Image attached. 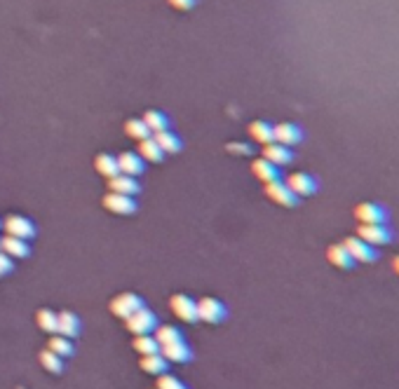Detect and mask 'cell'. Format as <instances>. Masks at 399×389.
Listing matches in <instances>:
<instances>
[{
    "instance_id": "30",
    "label": "cell",
    "mask_w": 399,
    "mask_h": 389,
    "mask_svg": "<svg viewBox=\"0 0 399 389\" xmlns=\"http://www.w3.org/2000/svg\"><path fill=\"white\" fill-rule=\"evenodd\" d=\"M125 132H127V136H130V139H137V141L150 139V129L146 127V123H143V120H127Z\"/></svg>"
},
{
    "instance_id": "5",
    "label": "cell",
    "mask_w": 399,
    "mask_h": 389,
    "mask_svg": "<svg viewBox=\"0 0 399 389\" xmlns=\"http://www.w3.org/2000/svg\"><path fill=\"white\" fill-rule=\"evenodd\" d=\"M3 228L10 237H17L24 242L36 237V225L31 223L26 216H7L3 221Z\"/></svg>"
},
{
    "instance_id": "32",
    "label": "cell",
    "mask_w": 399,
    "mask_h": 389,
    "mask_svg": "<svg viewBox=\"0 0 399 389\" xmlns=\"http://www.w3.org/2000/svg\"><path fill=\"white\" fill-rule=\"evenodd\" d=\"M40 363H43V368L47 370V373H54V375H59V373L63 370V363H61V359L54 352H50V350H43L40 352Z\"/></svg>"
},
{
    "instance_id": "22",
    "label": "cell",
    "mask_w": 399,
    "mask_h": 389,
    "mask_svg": "<svg viewBox=\"0 0 399 389\" xmlns=\"http://www.w3.org/2000/svg\"><path fill=\"white\" fill-rule=\"evenodd\" d=\"M153 141L157 143V148L162 152H179L181 150V139L174 132H160V134H153Z\"/></svg>"
},
{
    "instance_id": "21",
    "label": "cell",
    "mask_w": 399,
    "mask_h": 389,
    "mask_svg": "<svg viewBox=\"0 0 399 389\" xmlns=\"http://www.w3.org/2000/svg\"><path fill=\"white\" fill-rule=\"evenodd\" d=\"M167 366H170V361H167L162 354L141 356V370L148 373V375H165Z\"/></svg>"
},
{
    "instance_id": "12",
    "label": "cell",
    "mask_w": 399,
    "mask_h": 389,
    "mask_svg": "<svg viewBox=\"0 0 399 389\" xmlns=\"http://www.w3.org/2000/svg\"><path fill=\"white\" fill-rule=\"evenodd\" d=\"M303 139V132L299 125L294 123H282V125H275L273 127V141L279 145H286V148H291V145L301 143Z\"/></svg>"
},
{
    "instance_id": "25",
    "label": "cell",
    "mask_w": 399,
    "mask_h": 389,
    "mask_svg": "<svg viewBox=\"0 0 399 389\" xmlns=\"http://www.w3.org/2000/svg\"><path fill=\"white\" fill-rule=\"evenodd\" d=\"M94 167H97V172L101 176L106 178H113L118 176V160L113 155H108V152H101V155H97V160H94Z\"/></svg>"
},
{
    "instance_id": "38",
    "label": "cell",
    "mask_w": 399,
    "mask_h": 389,
    "mask_svg": "<svg viewBox=\"0 0 399 389\" xmlns=\"http://www.w3.org/2000/svg\"><path fill=\"white\" fill-rule=\"evenodd\" d=\"M0 228H3V221H0Z\"/></svg>"
},
{
    "instance_id": "11",
    "label": "cell",
    "mask_w": 399,
    "mask_h": 389,
    "mask_svg": "<svg viewBox=\"0 0 399 389\" xmlns=\"http://www.w3.org/2000/svg\"><path fill=\"white\" fill-rule=\"evenodd\" d=\"M266 197L270 202H275V204H279V207H296L299 204V197L286 188L282 181L266 183Z\"/></svg>"
},
{
    "instance_id": "28",
    "label": "cell",
    "mask_w": 399,
    "mask_h": 389,
    "mask_svg": "<svg viewBox=\"0 0 399 389\" xmlns=\"http://www.w3.org/2000/svg\"><path fill=\"white\" fill-rule=\"evenodd\" d=\"M153 338H155V343H157L160 347L172 345V343H179V340H183L181 331H179L177 326H157Z\"/></svg>"
},
{
    "instance_id": "14",
    "label": "cell",
    "mask_w": 399,
    "mask_h": 389,
    "mask_svg": "<svg viewBox=\"0 0 399 389\" xmlns=\"http://www.w3.org/2000/svg\"><path fill=\"white\" fill-rule=\"evenodd\" d=\"M118 160V172L125 176H139L143 172V160L139 152H120Z\"/></svg>"
},
{
    "instance_id": "4",
    "label": "cell",
    "mask_w": 399,
    "mask_h": 389,
    "mask_svg": "<svg viewBox=\"0 0 399 389\" xmlns=\"http://www.w3.org/2000/svg\"><path fill=\"white\" fill-rule=\"evenodd\" d=\"M357 237L371 247H385L393 242V230L388 225H359Z\"/></svg>"
},
{
    "instance_id": "26",
    "label": "cell",
    "mask_w": 399,
    "mask_h": 389,
    "mask_svg": "<svg viewBox=\"0 0 399 389\" xmlns=\"http://www.w3.org/2000/svg\"><path fill=\"white\" fill-rule=\"evenodd\" d=\"M139 157L146 162H160L165 157V152L157 148V143L153 141V136H150V139L139 141Z\"/></svg>"
},
{
    "instance_id": "10",
    "label": "cell",
    "mask_w": 399,
    "mask_h": 389,
    "mask_svg": "<svg viewBox=\"0 0 399 389\" xmlns=\"http://www.w3.org/2000/svg\"><path fill=\"white\" fill-rule=\"evenodd\" d=\"M170 307H172V312L177 314L181 321H186V323L197 321V310H195V301H193V298H188V296H183V294H177V296L170 298Z\"/></svg>"
},
{
    "instance_id": "20",
    "label": "cell",
    "mask_w": 399,
    "mask_h": 389,
    "mask_svg": "<svg viewBox=\"0 0 399 389\" xmlns=\"http://www.w3.org/2000/svg\"><path fill=\"white\" fill-rule=\"evenodd\" d=\"M252 174L259 178L261 183H273V181H279V169L275 165H270L268 160H254L252 165Z\"/></svg>"
},
{
    "instance_id": "39",
    "label": "cell",
    "mask_w": 399,
    "mask_h": 389,
    "mask_svg": "<svg viewBox=\"0 0 399 389\" xmlns=\"http://www.w3.org/2000/svg\"><path fill=\"white\" fill-rule=\"evenodd\" d=\"M19 389H24V387H19Z\"/></svg>"
},
{
    "instance_id": "3",
    "label": "cell",
    "mask_w": 399,
    "mask_h": 389,
    "mask_svg": "<svg viewBox=\"0 0 399 389\" xmlns=\"http://www.w3.org/2000/svg\"><path fill=\"white\" fill-rule=\"evenodd\" d=\"M355 218L359 221V225H385L388 212L385 207L376 204V202H362L355 209Z\"/></svg>"
},
{
    "instance_id": "18",
    "label": "cell",
    "mask_w": 399,
    "mask_h": 389,
    "mask_svg": "<svg viewBox=\"0 0 399 389\" xmlns=\"http://www.w3.org/2000/svg\"><path fill=\"white\" fill-rule=\"evenodd\" d=\"M0 251H3L5 256H10V258H26L31 249H28V244L24 239H17V237L5 234V237L0 239Z\"/></svg>"
},
{
    "instance_id": "16",
    "label": "cell",
    "mask_w": 399,
    "mask_h": 389,
    "mask_svg": "<svg viewBox=\"0 0 399 389\" xmlns=\"http://www.w3.org/2000/svg\"><path fill=\"white\" fill-rule=\"evenodd\" d=\"M57 333L68 338V340L80 333V319L73 312H59L57 314Z\"/></svg>"
},
{
    "instance_id": "37",
    "label": "cell",
    "mask_w": 399,
    "mask_h": 389,
    "mask_svg": "<svg viewBox=\"0 0 399 389\" xmlns=\"http://www.w3.org/2000/svg\"><path fill=\"white\" fill-rule=\"evenodd\" d=\"M393 267H395V272L399 274V256H395V258H393Z\"/></svg>"
},
{
    "instance_id": "29",
    "label": "cell",
    "mask_w": 399,
    "mask_h": 389,
    "mask_svg": "<svg viewBox=\"0 0 399 389\" xmlns=\"http://www.w3.org/2000/svg\"><path fill=\"white\" fill-rule=\"evenodd\" d=\"M134 350L141 356H150V354H160V345L155 343L153 336H137L134 338Z\"/></svg>"
},
{
    "instance_id": "31",
    "label": "cell",
    "mask_w": 399,
    "mask_h": 389,
    "mask_svg": "<svg viewBox=\"0 0 399 389\" xmlns=\"http://www.w3.org/2000/svg\"><path fill=\"white\" fill-rule=\"evenodd\" d=\"M36 321H38L40 328L47 331V333H57V312H52V310H47V307H43V310H38Z\"/></svg>"
},
{
    "instance_id": "2",
    "label": "cell",
    "mask_w": 399,
    "mask_h": 389,
    "mask_svg": "<svg viewBox=\"0 0 399 389\" xmlns=\"http://www.w3.org/2000/svg\"><path fill=\"white\" fill-rule=\"evenodd\" d=\"M195 310H197V321H204V323H219L228 317L226 305L217 301V298H200L195 303Z\"/></svg>"
},
{
    "instance_id": "13",
    "label": "cell",
    "mask_w": 399,
    "mask_h": 389,
    "mask_svg": "<svg viewBox=\"0 0 399 389\" xmlns=\"http://www.w3.org/2000/svg\"><path fill=\"white\" fill-rule=\"evenodd\" d=\"M263 160H268L270 165H275L279 169V167L289 165V162L294 160V152H291V148H286V145H279L273 141V143L263 145Z\"/></svg>"
},
{
    "instance_id": "34",
    "label": "cell",
    "mask_w": 399,
    "mask_h": 389,
    "mask_svg": "<svg viewBox=\"0 0 399 389\" xmlns=\"http://www.w3.org/2000/svg\"><path fill=\"white\" fill-rule=\"evenodd\" d=\"M226 150L233 152V155H249V152H252L249 145H247V143H239V141H230V143L226 145Z\"/></svg>"
},
{
    "instance_id": "8",
    "label": "cell",
    "mask_w": 399,
    "mask_h": 389,
    "mask_svg": "<svg viewBox=\"0 0 399 389\" xmlns=\"http://www.w3.org/2000/svg\"><path fill=\"white\" fill-rule=\"evenodd\" d=\"M284 185L289 188L296 197H308V194H313L317 190V181L310 174L306 172H294L289 178L284 181Z\"/></svg>"
},
{
    "instance_id": "27",
    "label": "cell",
    "mask_w": 399,
    "mask_h": 389,
    "mask_svg": "<svg viewBox=\"0 0 399 389\" xmlns=\"http://www.w3.org/2000/svg\"><path fill=\"white\" fill-rule=\"evenodd\" d=\"M47 350L57 354L59 359H66V356H73V343H71L68 338H63V336H52Z\"/></svg>"
},
{
    "instance_id": "36",
    "label": "cell",
    "mask_w": 399,
    "mask_h": 389,
    "mask_svg": "<svg viewBox=\"0 0 399 389\" xmlns=\"http://www.w3.org/2000/svg\"><path fill=\"white\" fill-rule=\"evenodd\" d=\"M170 5L177 7V10H190L195 5V0H170Z\"/></svg>"
},
{
    "instance_id": "7",
    "label": "cell",
    "mask_w": 399,
    "mask_h": 389,
    "mask_svg": "<svg viewBox=\"0 0 399 389\" xmlns=\"http://www.w3.org/2000/svg\"><path fill=\"white\" fill-rule=\"evenodd\" d=\"M343 247L348 249V254L353 256L355 263H373L378 258L376 249H373L371 244H366V242H362L357 234H355V237L343 239Z\"/></svg>"
},
{
    "instance_id": "35",
    "label": "cell",
    "mask_w": 399,
    "mask_h": 389,
    "mask_svg": "<svg viewBox=\"0 0 399 389\" xmlns=\"http://www.w3.org/2000/svg\"><path fill=\"white\" fill-rule=\"evenodd\" d=\"M12 258L10 256H5L3 251H0V277H5V274H10L12 272Z\"/></svg>"
},
{
    "instance_id": "19",
    "label": "cell",
    "mask_w": 399,
    "mask_h": 389,
    "mask_svg": "<svg viewBox=\"0 0 399 389\" xmlns=\"http://www.w3.org/2000/svg\"><path fill=\"white\" fill-rule=\"evenodd\" d=\"M108 188L110 192H118V194H137L139 192V183L134 181V176H125V174H118L113 178H108Z\"/></svg>"
},
{
    "instance_id": "23",
    "label": "cell",
    "mask_w": 399,
    "mask_h": 389,
    "mask_svg": "<svg viewBox=\"0 0 399 389\" xmlns=\"http://www.w3.org/2000/svg\"><path fill=\"white\" fill-rule=\"evenodd\" d=\"M249 136L261 145L273 143V125L263 123V120H256V123L249 125Z\"/></svg>"
},
{
    "instance_id": "17",
    "label": "cell",
    "mask_w": 399,
    "mask_h": 389,
    "mask_svg": "<svg viewBox=\"0 0 399 389\" xmlns=\"http://www.w3.org/2000/svg\"><path fill=\"white\" fill-rule=\"evenodd\" d=\"M326 258H329V263L333 267H338V270H350V267L355 265L353 256L348 254V249L343 244H331L326 249Z\"/></svg>"
},
{
    "instance_id": "33",
    "label": "cell",
    "mask_w": 399,
    "mask_h": 389,
    "mask_svg": "<svg viewBox=\"0 0 399 389\" xmlns=\"http://www.w3.org/2000/svg\"><path fill=\"white\" fill-rule=\"evenodd\" d=\"M157 389H188V387L174 375H157Z\"/></svg>"
},
{
    "instance_id": "9",
    "label": "cell",
    "mask_w": 399,
    "mask_h": 389,
    "mask_svg": "<svg viewBox=\"0 0 399 389\" xmlns=\"http://www.w3.org/2000/svg\"><path fill=\"white\" fill-rule=\"evenodd\" d=\"M103 207L108 209L110 214H120V216H130L137 212V202L130 194H118V192H108L103 197Z\"/></svg>"
},
{
    "instance_id": "15",
    "label": "cell",
    "mask_w": 399,
    "mask_h": 389,
    "mask_svg": "<svg viewBox=\"0 0 399 389\" xmlns=\"http://www.w3.org/2000/svg\"><path fill=\"white\" fill-rule=\"evenodd\" d=\"M160 354H162L167 361H174V363H183V361L193 359V352H190V347L186 345V340H179V343L160 347Z\"/></svg>"
},
{
    "instance_id": "24",
    "label": "cell",
    "mask_w": 399,
    "mask_h": 389,
    "mask_svg": "<svg viewBox=\"0 0 399 389\" xmlns=\"http://www.w3.org/2000/svg\"><path fill=\"white\" fill-rule=\"evenodd\" d=\"M143 123H146V127L150 129V134H160V132H167V127H170V118L160 110H148L146 115H143Z\"/></svg>"
},
{
    "instance_id": "1",
    "label": "cell",
    "mask_w": 399,
    "mask_h": 389,
    "mask_svg": "<svg viewBox=\"0 0 399 389\" xmlns=\"http://www.w3.org/2000/svg\"><path fill=\"white\" fill-rule=\"evenodd\" d=\"M125 323H127V331H130V333L148 336V333H153V328H157V317L153 314V310H148V307H139L130 319H125Z\"/></svg>"
},
{
    "instance_id": "6",
    "label": "cell",
    "mask_w": 399,
    "mask_h": 389,
    "mask_svg": "<svg viewBox=\"0 0 399 389\" xmlns=\"http://www.w3.org/2000/svg\"><path fill=\"white\" fill-rule=\"evenodd\" d=\"M139 307H143V301L137 294H120L110 301V312L120 319H130Z\"/></svg>"
}]
</instances>
